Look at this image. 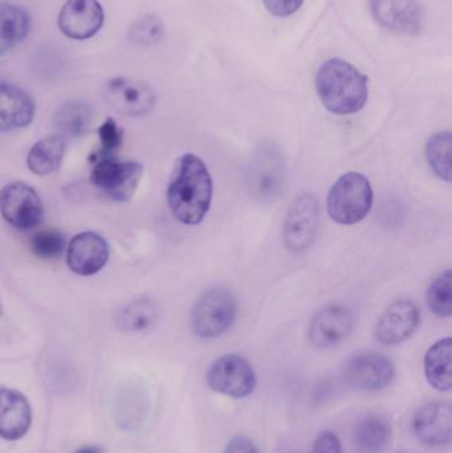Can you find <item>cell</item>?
Segmentation results:
<instances>
[{
    "instance_id": "cell-1",
    "label": "cell",
    "mask_w": 452,
    "mask_h": 453,
    "mask_svg": "<svg viewBox=\"0 0 452 453\" xmlns=\"http://www.w3.org/2000/svg\"><path fill=\"white\" fill-rule=\"evenodd\" d=\"M213 194V178L201 158L191 152L179 157L168 188L173 217L186 225L201 224L210 211Z\"/></svg>"
},
{
    "instance_id": "cell-2",
    "label": "cell",
    "mask_w": 452,
    "mask_h": 453,
    "mask_svg": "<svg viewBox=\"0 0 452 453\" xmlns=\"http://www.w3.org/2000/svg\"><path fill=\"white\" fill-rule=\"evenodd\" d=\"M316 90L328 112L349 116L358 113L368 101V77L351 63L332 59L318 69Z\"/></svg>"
},
{
    "instance_id": "cell-3",
    "label": "cell",
    "mask_w": 452,
    "mask_h": 453,
    "mask_svg": "<svg viewBox=\"0 0 452 453\" xmlns=\"http://www.w3.org/2000/svg\"><path fill=\"white\" fill-rule=\"evenodd\" d=\"M373 188L361 172L341 175L328 192L326 210L331 219L341 225H353L366 218L373 207Z\"/></svg>"
},
{
    "instance_id": "cell-4",
    "label": "cell",
    "mask_w": 452,
    "mask_h": 453,
    "mask_svg": "<svg viewBox=\"0 0 452 453\" xmlns=\"http://www.w3.org/2000/svg\"><path fill=\"white\" fill-rule=\"evenodd\" d=\"M285 161L273 145H263L255 151L246 170V185L259 203H273L284 191Z\"/></svg>"
},
{
    "instance_id": "cell-5",
    "label": "cell",
    "mask_w": 452,
    "mask_h": 453,
    "mask_svg": "<svg viewBox=\"0 0 452 453\" xmlns=\"http://www.w3.org/2000/svg\"><path fill=\"white\" fill-rule=\"evenodd\" d=\"M237 316L234 294L223 288L203 293L191 312V329L199 338H217L224 334Z\"/></svg>"
},
{
    "instance_id": "cell-6",
    "label": "cell",
    "mask_w": 452,
    "mask_h": 453,
    "mask_svg": "<svg viewBox=\"0 0 452 453\" xmlns=\"http://www.w3.org/2000/svg\"><path fill=\"white\" fill-rule=\"evenodd\" d=\"M96 155L90 182L115 201H130L142 178V165L135 161H119L106 152Z\"/></svg>"
},
{
    "instance_id": "cell-7",
    "label": "cell",
    "mask_w": 452,
    "mask_h": 453,
    "mask_svg": "<svg viewBox=\"0 0 452 453\" xmlns=\"http://www.w3.org/2000/svg\"><path fill=\"white\" fill-rule=\"evenodd\" d=\"M207 383L215 392L242 399L251 395L256 387V374L251 363L237 354L218 358L207 371Z\"/></svg>"
},
{
    "instance_id": "cell-8",
    "label": "cell",
    "mask_w": 452,
    "mask_h": 453,
    "mask_svg": "<svg viewBox=\"0 0 452 453\" xmlns=\"http://www.w3.org/2000/svg\"><path fill=\"white\" fill-rule=\"evenodd\" d=\"M320 224L318 201L312 194H302L292 201L283 225V240L288 251L302 253L315 243Z\"/></svg>"
},
{
    "instance_id": "cell-9",
    "label": "cell",
    "mask_w": 452,
    "mask_h": 453,
    "mask_svg": "<svg viewBox=\"0 0 452 453\" xmlns=\"http://www.w3.org/2000/svg\"><path fill=\"white\" fill-rule=\"evenodd\" d=\"M0 212L17 230H31L44 217L43 201L31 185L14 182L0 191Z\"/></svg>"
},
{
    "instance_id": "cell-10",
    "label": "cell",
    "mask_w": 452,
    "mask_h": 453,
    "mask_svg": "<svg viewBox=\"0 0 452 453\" xmlns=\"http://www.w3.org/2000/svg\"><path fill=\"white\" fill-rule=\"evenodd\" d=\"M394 375L393 361L382 352H358L344 368L346 383L360 391H380L391 383Z\"/></svg>"
},
{
    "instance_id": "cell-11",
    "label": "cell",
    "mask_w": 452,
    "mask_h": 453,
    "mask_svg": "<svg viewBox=\"0 0 452 453\" xmlns=\"http://www.w3.org/2000/svg\"><path fill=\"white\" fill-rule=\"evenodd\" d=\"M108 103L124 116L139 117L150 113L157 94L150 85L133 79H113L105 88Z\"/></svg>"
},
{
    "instance_id": "cell-12",
    "label": "cell",
    "mask_w": 452,
    "mask_h": 453,
    "mask_svg": "<svg viewBox=\"0 0 452 453\" xmlns=\"http://www.w3.org/2000/svg\"><path fill=\"white\" fill-rule=\"evenodd\" d=\"M374 19L386 30L401 34H418L424 21L419 0H369Z\"/></svg>"
},
{
    "instance_id": "cell-13",
    "label": "cell",
    "mask_w": 452,
    "mask_h": 453,
    "mask_svg": "<svg viewBox=\"0 0 452 453\" xmlns=\"http://www.w3.org/2000/svg\"><path fill=\"white\" fill-rule=\"evenodd\" d=\"M354 328L352 312L342 305H328L318 310L309 325V341L317 349H331L351 336Z\"/></svg>"
},
{
    "instance_id": "cell-14",
    "label": "cell",
    "mask_w": 452,
    "mask_h": 453,
    "mask_svg": "<svg viewBox=\"0 0 452 453\" xmlns=\"http://www.w3.org/2000/svg\"><path fill=\"white\" fill-rule=\"evenodd\" d=\"M420 322V313L415 302L397 300L393 302L378 319L375 338L386 346L400 345L415 333Z\"/></svg>"
},
{
    "instance_id": "cell-15",
    "label": "cell",
    "mask_w": 452,
    "mask_h": 453,
    "mask_svg": "<svg viewBox=\"0 0 452 453\" xmlns=\"http://www.w3.org/2000/svg\"><path fill=\"white\" fill-rule=\"evenodd\" d=\"M104 24V10L99 0H68L59 14V28L73 40L93 37Z\"/></svg>"
},
{
    "instance_id": "cell-16",
    "label": "cell",
    "mask_w": 452,
    "mask_h": 453,
    "mask_svg": "<svg viewBox=\"0 0 452 453\" xmlns=\"http://www.w3.org/2000/svg\"><path fill=\"white\" fill-rule=\"evenodd\" d=\"M108 260V243L96 232L79 234L68 245V267L79 276H93L99 273L106 265Z\"/></svg>"
},
{
    "instance_id": "cell-17",
    "label": "cell",
    "mask_w": 452,
    "mask_h": 453,
    "mask_svg": "<svg viewBox=\"0 0 452 453\" xmlns=\"http://www.w3.org/2000/svg\"><path fill=\"white\" fill-rule=\"evenodd\" d=\"M413 431L426 445H446L452 439V408L449 403L423 404L413 420Z\"/></svg>"
},
{
    "instance_id": "cell-18",
    "label": "cell",
    "mask_w": 452,
    "mask_h": 453,
    "mask_svg": "<svg viewBox=\"0 0 452 453\" xmlns=\"http://www.w3.org/2000/svg\"><path fill=\"white\" fill-rule=\"evenodd\" d=\"M34 117L32 97L17 85L0 80V132L23 129Z\"/></svg>"
},
{
    "instance_id": "cell-19",
    "label": "cell",
    "mask_w": 452,
    "mask_h": 453,
    "mask_svg": "<svg viewBox=\"0 0 452 453\" xmlns=\"http://www.w3.org/2000/svg\"><path fill=\"white\" fill-rule=\"evenodd\" d=\"M32 421L31 405L17 390H0V437L17 440L24 436Z\"/></svg>"
},
{
    "instance_id": "cell-20",
    "label": "cell",
    "mask_w": 452,
    "mask_h": 453,
    "mask_svg": "<svg viewBox=\"0 0 452 453\" xmlns=\"http://www.w3.org/2000/svg\"><path fill=\"white\" fill-rule=\"evenodd\" d=\"M424 375L429 385L438 391H451L452 339L450 336L438 341L426 352Z\"/></svg>"
},
{
    "instance_id": "cell-21",
    "label": "cell",
    "mask_w": 452,
    "mask_h": 453,
    "mask_svg": "<svg viewBox=\"0 0 452 453\" xmlns=\"http://www.w3.org/2000/svg\"><path fill=\"white\" fill-rule=\"evenodd\" d=\"M31 30V17L20 7L0 3V56L15 48Z\"/></svg>"
},
{
    "instance_id": "cell-22",
    "label": "cell",
    "mask_w": 452,
    "mask_h": 453,
    "mask_svg": "<svg viewBox=\"0 0 452 453\" xmlns=\"http://www.w3.org/2000/svg\"><path fill=\"white\" fill-rule=\"evenodd\" d=\"M390 440L391 427L382 416H366L354 430V445L358 453H385Z\"/></svg>"
},
{
    "instance_id": "cell-23",
    "label": "cell",
    "mask_w": 452,
    "mask_h": 453,
    "mask_svg": "<svg viewBox=\"0 0 452 453\" xmlns=\"http://www.w3.org/2000/svg\"><path fill=\"white\" fill-rule=\"evenodd\" d=\"M66 145L57 135L46 137L37 141L27 157V166L36 175H50L61 166Z\"/></svg>"
},
{
    "instance_id": "cell-24",
    "label": "cell",
    "mask_w": 452,
    "mask_h": 453,
    "mask_svg": "<svg viewBox=\"0 0 452 453\" xmlns=\"http://www.w3.org/2000/svg\"><path fill=\"white\" fill-rule=\"evenodd\" d=\"M93 119V112L85 102L72 101L57 109L53 117L56 130L67 138H79L88 133Z\"/></svg>"
},
{
    "instance_id": "cell-25",
    "label": "cell",
    "mask_w": 452,
    "mask_h": 453,
    "mask_svg": "<svg viewBox=\"0 0 452 453\" xmlns=\"http://www.w3.org/2000/svg\"><path fill=\"white\" fill-rule=\"evenodd\" d=\"M159 317V309L150 299H139L125 305L117 314L118 328L124 332L139 333L150 329Z\"/></svg>"
},
{
    "instance_id": "cell-26",
    "label": "cell",
    "mask_w": 452,
    "mask_h": 453,
    "mask_svg": "<svg viewBox=\"0 0 452 453\" xmlns=\"http://www.w3.org/2000/svg\"><path fill=\"white\" fill-rule=\"evenodd\" d=\"M426 159L436 177L447 183L452 181L451 132H438L426 143Z\"/></svg>"
},
{
    "instance_id": "cell-27",
    "label": "cell",
    "mask_w": 452,
    "mask_h": 453,
    "mask_svg": "<svg viewBox=\"0 0 452 453\" xmlns=\"http://www.w3.org/2000/svg\"><path fill=\"white\" fill-rule=\"evenodd\" d=\"M427 306L433 314L440 319L450 317L452 313V272L446 269L438 274L427 289Z\"/></svg>"
},
{
    "instance_id": "cell-28",
    "label": "cell",
    "mask_w": 452,
    "mask_h": 453,
    "mask_svg": "<svg viewBox=\"0 0 452 453\" xmlns=\"http://www.w3.org/2000/svg\"><path fill=\"white\" fill-rule=\"evenodd\" d=\"M67 248L66 237L55 230L41 231L32 239V251L41 259H57Z\"/></svg>"
},
{
    "instance_id": "cell-29",
    "label": "cell",
    "mask_w": 452,
    "mask_h": 453,
    "mask_svg": "<svg viewBox=\"0 0 452 453\" xmlns=\"http://www.w3.org/2000/svg\"><path fill=\"white\" fill-rule=\"evenodd\" d=\"M165 34V27L161 19L146 17L135 23L130 30V39L137 44L150 46L158 43Z\"/></svg>"
},
{
    "instance_id": "cell-30",
    "label": "cell",
    "mask_w": 452,
    "mask_h": 453,
    "mask_svg": "<svg viewBox=\"0 0 452 453\" xmlns=\"http://www.w3.org/2000/svg\"><path fill=\"white\" fill-rule=\"evenodd\" d=\"M99 138L102 146V152L110 154L112 151L117 150L121 146L124 132L113 118H106L99 128Z\"/></svg>"
},
{
    "instance_id": "cell-31",
    "label": "cell",
    "mask_w": 452,
    "mask_h": 453,
    "mask_svg": "<svg viewBox=\"0 0 452 453\" xmlns=\"http://www.w3.org/2000/svg\"><path fill=\"white\" fill-rule=\"evenodd\" d=\"M302 1L304 0H263L269 12L279 17H291L297 12Z\"/></svg>"
},
{
    "instance_id": "cell-32",
    "label": "cell",
    "mask_w": 452,
    "mask_h": 453,
    "mask_svg": "<svg viewBox=\"0 0 452 453\" xmlns=\"http://www.w3.org/2000/svg\"><path fill=\"white\" fill-rule=\"evenodd\" d=\"M312 453H342L341 441L333 432H322L315 440Z\"/></svg>"
},
{
    "instance_id": "cell-33",
    "label": "cell",
    "mask_w": 452,
    "mask_h": 453,
    "mask_svg": "<svg viewBox=\"0 0 452 453\" xmlns=\"http://www.w3.org/2000/svg\"><path fill=\"white\" fill-rule=\"evenodd\" d=\"M224 453H259V450L250 439L236 436L228 443Z\"/></svg>"
},
{
    "instance_id": "cell-34",
    "label": "cell",
    "mask_w": 452,
    "mask_h": 453,
    "mask_svg": "<svg viewBox=\"0 0 452 453\" xmlns=\"http://www.w3.org/2000/svg\"><path fill=\"white\" fill-rule=\"evenodd\" d=\"M76 453H102V450L99 447H84Z\"/></svg>"
},
{
    "instance_id": "cell-35",
    "label": "cell",
    "mask_w": 452,
    "mask_h": 453,
    "mask_svg": "<svg viewBox=\"0 0 452 453\" xmlns=\"http://www.w3.org/2000/svg\"><path fill=\"white\" fill-rule=\"evenodd\" d=\"M0 314H1V306H0Z\"/></svg>"
}]
</instances>
